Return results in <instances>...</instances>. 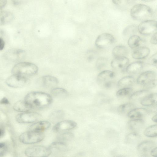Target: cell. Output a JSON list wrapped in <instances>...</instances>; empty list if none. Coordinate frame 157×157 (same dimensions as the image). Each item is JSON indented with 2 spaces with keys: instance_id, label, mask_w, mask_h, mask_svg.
Returning <instances> with one entry per match:
<instances>
[{
  "instance_id": "obj_1",
  "label": "cell",
  "mask_w": 157,
  "mask_h": 157,
  "mask_svg": "<svg viewBox=\"0 0 157 157\" xmlns=\"http://www.w3.org/2000/svg\"><path fill=\"white\" fill-rule=\"evenodd\" d=\"M25 101L31 109H41L49 106L52 101L51 95L40 91H33L25 97Z\"/></svg>"
},
{
  "instance_id": "obj_2",
  "label": "cell",
  "mask_w": 157,
  "mask_h": 157,
  "mask_svg": "<svg viewBox=\"0 0 157 157\" xmlns=\"http://www.w3.org/2000/svg\"><path fill=\"white\" fill-rule=\"evenodd\" d=\"M130 15L135 20L144 21L150 20L152 17L153 12L149 6L144 4H139L134 6L132 8Z\"/></svg>"
},
{
  "instance_id": "obj_3",
  "label": "cell",
  "mask_w": 157,
  "mask_h": 157,
  "mask_svg": "<svg viewBox=\"0 0 157 157\" xmlns=\"http://www.w3.org/2000/svg\"><path fill=\"white\" fill-rule=\"evenodd\" d=\"M38 71V67L34 64L30 62H22L15 65L13 67L12 72L13 74L27 77L36 74Z\"/></svg>"
},
{
  "instance_id": "obj_4",
  "label": "cell",
  "mask_w": 157,
  "mask_h": 157,
  "mask_svg": "<svg viewBox=\"0 0 157 157\" xmlns=\"http://www.w3.org/2000/svg\"><path fill=\"white\" fill-rule=\"evenodd\" d=\"M44 138V135L42 132L29 130L21 134L19 140L24 144H31L40 142Z\"/></svg>"
},
{
  "instance_id": "obj_5",
  "label": "cell",
  "mask_w": 157,
  "mask_h": 157,
  "mask_svg": "<svg viewBox=\"0 0 157 157\" xmlns=\"http://www.w3.org/2000/svg\"><path fill=\"white\" fill-rule=\"evenodd\" d=\"M26 156L31 157H48L52 153L48 147L42 146L37 145L29 147L25 151Z\"/></svg>"
},
{
  "instance_id": "obj_6",
  "label": "cell",
  "mask_w": 157,
  "mask_h": 157,
  "mask_svg": "<svg viewBox=\"0 0 157 157\" xmlns=\"http://www.w3.org/2000/svg\"><path fill=\"white\" fill-rule=\"evenodd\" d=\"M139 32L144 35H149L157 32V21L148 20L143 21L137 27Z\"/></svg>"
},
{
  "instance_id": "obj_7",
  "label": "cell",
  "mask_w": 157,
  "mask_h": 157,
  "mask_svg": "<svg viewBox=\"0 0 157 157\" xmlns=\"http://www.w3.org/2000/svg\"><path fill=\"white\" fill-rule=\"evenodd\" d=\"M41 117V115L37 113L27 111L17 115L16 119L19 123H29L36 121Z\"/></svg>"
},
{
  "instance_id": "obj_8",
  "label": "cell",
  "mask_w": 157,
  "mask_h": 157,
  "mask_svg": "<svg viewBox=\"0 0 157 157\" xmlns=\"http://www.w3.org/2000/svg\"><path fill=\"white\" fill-rule=\"evenodd\" d=\"M27 77L16 74H13L6 80V83L8 86L15 88L23 87L27 84Z\"/></svg>"
},
{
  "instance_id": "obj_9",
  "label": "cell",
  "mask_w": 157,
  "mask_h": 157,
  "mask_svg": "<svg viewBox=\"0 0 157 157\" xmlns=\"http://www.w3.org/2000/svg\"><path fill=\"white\" fill-rule=\"evenodd\" d=\"M113 36L109 33H103L99 35L96 38L95 44L100 48H104L111 45L114 41Z\"/></svg>"
},
{
  "instance_id": "obj_10",
  "label": "cell",
  "mask_w": 157,
  "mask_h": 157,
  "mask_svg": "<svg viewBox=\"0 0 157 157\" xmlns=\"http://www.w3.org/2000/svg\"><path fill=\"white\" fill-rule=\"evenodd\" d=\"M77 125V123L73 121L64 120L57 123L53 127L52 130L55 132H61L73 129Z\"/></svg>"
},
{
  "instance_id": "obj_11",
  "label": "cell",
  "mask_w": 157,
  "mask_h": 157,
  "mask_svg": "<svg viewBox=\"0 0 157 157\" xmlns=\"http://www.w3.org/2000/svg\"><path fill=\"white\" fill-rule=\"evenodd\" d=\"M156 74L154 71H147L140 74L137 79L138 84L144 86L147 83L156 79Z\"/></svg>"
},
{
  "instance_id": "obj_12",
  "label": "cell",
  "mask_w": 157,
  "mask_h": 157,
  "mask_svg": "<svg viewBox=\"0 0 157 157\" xmlns=\"http://www.w3.org/2000/svg\"><path fill=\"white\" fill-rule=\"evenodd\" d=\"M129 60L125 56L115 57L111 62V66L113 69H122L128 66Z\"/></svg>"
},
{
  "instance_id": "obj_13",
  "label": "cell",
  "mask_w": 157,
  "mask_h": 157,
  "mask_svg": "<svg viewBox=\"0 0 157 157\" xmlns=\"http://www.w3.org/2000/svg\"><path fill=\"white\" fill-rule=\"evenodd\" d=\"M150 53V50L148 48L141 46L133 49L132 56L135 59H141L147 56Z\"/></svg>"
},
{
  "instance_id": "obj_14",
  "label": "cell",
  "mask_w": 157,
  "mask_h": 157,
  "mask_svg": "<svg viewBox=\"0 0 157 157\" xmlns=\"http://www.w3.org/2000/svg\"><path fill=\"white\" fill-rule=\"evenodd\" d=\"M149 113L147 109L139 108L133 109L127 114L128 117L132 119H139L147 115Z\"/></svg>"
},
{
  "instance_id": "obj_15",
  "label": "cell",
  "mask_w": 157,
  "mask_h": 157,
  "mask_svg": "<svg viewBox=\"0 0 157 157\" xmlns=\"http://www.w3.org/2000/svg\"><path fill=\"white\" fill-rule=\"evenodd\" d=\"M155 146V143L151 141H145L140 143L137 146V150L141 154L148 153Z\"/></svg>"
},
{
  "instance_id": "obj_16",
  "label": "cell",
  "mask_w": 157,
  "mask_h": 157,
  "mask_svg": "<svg viewBox=\"0 0 157 157\" xmlns=\"http://www.w3.org/2000/svg\"><path fill=\"white\" fill-rule=\"evenodd\" d=\"M144 121L140 119H135L128 121L126 124L128 128L136 132L141 129L144 126Z\"/></svg>"
},
{
  "instance_id": "obj_17",
  "label": "cell",
  "mask_w": 157,
  "mask_h": 157,
  "mask_svg": "<svg viewBox=\"0 0 157 157\" xmlns=\"http://www.w3.org/2000/svg\"><path fill=\"white\" fill-rule=\"evenodd\" d=\"M157 94L156 93L149 94L141 101L142 105L147 106L156 107Z\"/></svg>"
},
{
  "instance_id": "obj_18",
  "label": "cell",
  "mask_w": 157,
  "mask_h": 157,
  "mask_svg": "<svg viewBox=\"0 0 157 157\" xmlns=\"http://www.w3.org/2000/svg\"><path fill=\"white\" fill-rule=\"evenodd\" d=\"M115 76L114 72L110 70H104L100 73L97 77V82L100 83H104L111 80Z\"/></svg>"
},
{
  "instance_id": "obj_19",
  "label": "cell",
  "mask_w": 157,
  "mask_h": 157,
  "mask_svg": "<svg viewBox=\"0 0 157 157\" xmlns=\"http://www.w3.org/2000/svg\"><path fill=\"white\" fill-rule=\"evenodd\" d=\"M50 126L51 123L48 121H40L32 124L29 127V129L31 130L42 132L48 129Z\"/></svg>"
},
{
  "instance_id": "obj_20",
  "label": "cell",
  "mask_w": 157,
  "mask_h": 157,
  "mask_svg": "<svg viewBox=\"0 0 157 157\" xmlns=\"http://www.w3.org/2000/svg\"><path fill=\"white\" fill-rule=\"evenodd\" d=\"M144 66V63L142 62H135L127 66L126 71L129 74H134L141 71L143 68Z\"/></svg>"
},
{
  "instance_id": "obj_21",
  "label": "cell",
  "mask_w": 157,
  "mask_h": 157,
  "mask_svg": "<svg viewBox=\"0 0 157 157\" xmlns=\"http://www.w3.org/2000/svg\"><path fill=\"white\" fill-rule=\"evenodd\" d=\"M41 81L43 86L47 87L55 86L57 85L59 82L56 78L50 75L43 76L42 77Z\"/></svg>"
},
{
  "instance_id": "obj_22",
  "label": "cell",
  "mask_w": 157,
  "mask_h": 157,
  "mask_svg": "<svg viewBox=\"0 0 157 157\" xmlns=\"http://www.w3.org/2000/svg\"><path fill=\"white\" fill-rule=\"evenodd\" d=\"M52 151L62 152L65 151L67 149V145L63 141H59L52 143L48 147Z\"/></svg>"
},
{
  "instance_id": "obj_23",
  "label": "cell",
  "mask_w": 157,
  "mask_h": 157,
  "mask_svg": "<svg viewBox=\"0 0 157 157\" xmlns=\"http://www.w3.org/2000/svg\"><path fill=\"white\" fill-rule=\"evenodd\" d=\"M135 82V78L131 76H126L120 79L117 82L118 87L120 88L129 87Z\"/></svg>"
},
{
  "instance_id": "obj_24",
  "label": "cell",
  "mask_w": 157,
  "mask_h": 157,
  "mask_svg": "<svg viewBox=\"0 0 157 157\" xmlns=\"http://www.w3.org/2000/svg\"><path fill=\"white\" fill-rule=\"evenodd\" d=\"M129 52L128 48L124 45H117L113 49L112 53L115 57L125 56Z\"/></svg>"
},
{
  "instance_id": "obj_25",
  "label": "cell",
  "mask_w": 157,
  "mask_h": 157,
  "mask_svg": "<svg viewBox=\"0 0 157 157\" xmlns=\"http://www.w3.org/2000/svg\"><path fill=\"white\" fill-rule=\"evenodd\" d=\"M143 41L141 38L136 35L132 36L128 39V44L130 47L134 49L142 46Z\"/></svg>"
},
{
  "instance_id": "obj_26",
  "label": "cell",
  "mask_w": 157,
  "mask_h": 157,
  "mask_svg": "<svg viewBox=\"0 0 157 157\" xmlns=\"http://www.w3.org/2000/svg\"><path fill=\"white\" fill-rule=\"evenodd\" d=\"M14 18L13 13L10 12L0 11V25H4L11 21Z\"/></svg>"
},
{
  "instance_id": "obj_27",
  "label": "cell",
  "mask_w": 157,
  "mask_h": 157,
  "mask_svg": "<svg viewBox=\"0 0 157 157\" xmlns=\"http://www.w3.org/2000/svg\"><path fill=\"white\" fill-rule=\"evenodd\" d=\"M148 90H143L136 91L132 94L130 97V99L133 101H141L143 98L149 94Z\"/></svg>"
},
{
  "instance_id": "obj_28",
  "label": "cell",
  "mask_w": 157,
  "mask_h": 157,
  "mask_svg": "<svg viewBox=\"0 0 157 157\" xmlns=\"http://www.w3.org/2000/svg\"><path fill=\"white\" fill-rule=\"evenodd\" d=\"M14 110L20 112L28 111L31 109L24 100H20L15 102L13 105Z\"/></svg>"
},
{
  "instance_id": "obj_29",
  "label": "cell",
  "mask_w": 157,
  "mask_h": 157,
  "mask_svg": "<svg viewBox=\"0 0 157 157\" xmlns=\"http://www.w3.org/2000/svg\"><path fill=\"white\" fill-rule=\"evenodd\" d=\"M141 139L140 135L136 132H134L128 134L126 136V142L130 144H135Z\"/></svg>"
},
{
  "instance_id": "obj_30",
  "label": "cell",
  "mask_w": 157,
  "mask_h": 157,
  "mask_svg": "<svg viewBox=\"0 0 157 157\" xmlns=\"http://www.w3.org/2000/svg\"><path fill=\"white\" fill-rule=\"evenodd\" d=\"M52 95L56 98H63L66 97L68 95L67 90L64 89L57 87L53 89L51 91Z\"/></svg>"
},
{
  "instance_id": "obj_31",
  "label": "cell",
  "mask_w": 157,
  "mask_h": 157,
  "mask_svg": "<svg viewBox=\"0 0 157 157\" xmlns=\"http://www.w3.org/2000/svg\"><path fill=\"white\" fill-rule=\"evenodd\" d=\"M144 134L149 137H154L157 135V125H151L146 128L144 132Z\"/></svg>"
},
{
  "instance_id": "obj_32",
  "label": "cell",
  "mask_w": 157,
  "mask_h": 157,
  "mask_svg": "<svg viewBox=\"0 0 157 157\" xmlns=\"http://www.w3.org/2000/svg\"><path fill=\"white\" fill-rule=\"evenodd\" d=\"M134 105L131 103H127L120 105L118 108V112L121 113H128L133 109Z\"/></svg>"
},
{
  "instance_id": "obj_33",
  "label": "cell",
  "mask_w": 157,
  "mask_h": 157,
  "mask_svg": "<svg viewBox=\"0 0 157 157\" xmlns=\"http://www.w3.org/2000/svg\"><path fill=\"white\" fill-rule=\"evenodd\" d=\"M132 92V89L130 87L121 88L117 92L116 95L118 97H124L131 94Z\"/></svg>"
},
{
  "instance_id": "obj_34",
  "label": "cell",
  "mask_w": 157,
  "mask_h": 157,
  "mask_svg": "<svg viewBox=\"0 0 157 157\" xmlns=\"http://www.w3.org/2000/svg\"><path fill=\"white\" fill-rule=\"evenodd\" d=\"M74 137V135L70 132H66L59 135L57 139L59 141H64L71 140Z\"/></svg>"
},
{
  "instance_id": "obj_35",
  "label": "cell",
  "mask_w": 157,
  "mask_h": 157,
  "mask_svg": "<svg viewBox=\"0 0 157 157\" xmlns=\"http://www.w3.org/2000/svg\"><path fill=\"white\" fill-rule=\"evenodd\" d=\"M112 2L116 5L125 6L133 4L135 0H112Z\"/></svg>"
},
{
  "instance_id": "obj_36",
  "label": "cell",
  "mask_w": 157,
  "mask_h": 157,
  "mask_svg": "<svg viewBox=\"0 0 157 157\" xmlns=\"http://www.w3.org/2000/svg\"><path fill=\"white\" fill-rule=\"evenodd\" d=\"M107 63V59L103 57H99L97 59L96 63V67L98 70H101L105 67Z\"/></svg>"
},
{
  "instance_id": "obj_37",
  "label": "cell",
  "mask_w": 157,
  "mask_h": 157,
  "mask_svg": "<svg viewBox=\"0 0 157 157\" xmlns=\"http://www.w3.org/2000/svg\"><path fill=\"white\" fill-rule=\"evenodd\" d=\"M137 29V27L135 25H131L126 28L123 31L125 35H130L135 33Z\"/></svg>"
},
{
  "instance_id": "obj_38",
  "label": "cell",
  "mask_w": 157,
  "mask_h": 157,
  "mask_svg": "<svg viewBox=\"0 0 157 157\" xmlns=\"http://www.w3.org/2000/svg\"><path fill=\"white\" fill-rule=\"evenodd\" d=\"M64 113L62 111L58 110L53 112L51 116L53 120H58L63 117Z\"/></svg>"
},
{
  "instance_id": "obj_39",
  "label": "cell",
  "mask_w": 157,
  "mask_h": 157,
  "mask_svg": "<svg viewBox=\"0 0 157 157\" xmlns=\"http://www.w3.org/2000/svg\"><path fill=\"white\" fill-rule=\"evenodd\" d=\"M149 64L156 67L157 66V53H156L151 56L148 60Z\"/></svg>"
},
{
  "instance_id": "obj_40",
  "label": "cell",
  "mask_w": 157,
  "mask_h": 157,
  "mask_svg": "<svg viewBox=\"0 0 157 157\" xmlns=\"http://www.w3.org/2000/svg\"><path fill=\"white\" fill-rule=\"evenodd\" d=\"M157 84V81L156 79L143 86L146 89H151L156 86Z\"/></svg>"
},
{
  "instance_id": "obj_41",
  "label": "cell",
  "mask_w": 157,
  "mask_h": 157,
  "mask_svg": "<svg viewBox=\"0 0 157 157\" xmlns=\"http://www.w3.org/2000/svg\"><path fill=\"white\" fill-rule=\"evenodd\" d=\"M6 145L4 143H0V156L4 155L7 151Z\"/></svg>"
},
{
  "instance_id": "obj_42",
  "label": "cell",
  "mask_w": 157,
  "mask_h": 157,
  "mask_svg": "<svg viewBox=\"0 0 157 157\" xmlns=\"http://www.w3.org/2000/svg\"><path fill=\"white\" fill-rule=\"evenodd\" d=\"M151 43L154 44H157V32L154 33L150 39Z\"/></svg>"
},
{
  "instance_id": "obj_43",
  "label": "cell",
  "mask_w": 157,
  "mask_h": 157,
  "mask_svg": "<svg viewBox=\"0 0 157 157\" xmlns=\"http://www.w3.org/2000/svg\"><path fill=\"white\" fill-rule=\"evenodd\" d=\"M27 0H12L13 4L15 5H18L24 3Z\"/></svg>"
},
{
  "instance_id": "obj_44",
  "label": "cell",
  "mask_w": 157,
  "mask_h": 157,
  "mask_svg": "<svg viewBox=\"0 0 157 157\" xmlns=\"http://www.w3.org/2000/svg\"><path fill=\"white\" fill-rule=\"evenodd\" d=\"M94 52H90L88 53L87 59L88 61H90L94 59Z\"/></svg>"
},
{
  "instance_id": "obj_45",
  "label": "cell",
  "mask_w": 157,
  "mask_h": 157,
  "mask_svg": "<svg viewBox=\"0 0 157 157\" xmlns=\"http://www.w3.org/2000/svg\"><path fill=\"white\" fill-rule=\"evenodd\" d=\"M151 155L154 157H157V147L153 148L150 151Z\"/></svg>"
},
{
  "instance_id": "obj_46",
  "label": "cell",
  "mask_w": 157,
  "mask_h": 157,
  "mask_svg": "<svg viewBox=\"0 0 157 157\" xmlns=\"http://www.w3.org/2000/svg\"><path fill=\"white\" fill-rule=\"evenodd\" d=\"M113 84V82L111 80L108 81L104 83V87L106 88H111Z\"/></svg>"
},
{
  "instance_id": "obj_47",
  "label": "cell",
  "mask_w": 157,
  "mask_h": 157,
  "mask_svg": "<svg viewBox=\"0 0 157 157\" xmlns=\"http://www.w3.org/2000/svg\"><path fill=\"white\" fill-rule=\"evenodd\" d=\"M9 103L8 100L5 97L2 98L0 101V104H8Z\"/></svg>"
},
{
  "instance_id": "obj_48",
  "label": "cell",
  "mask_w": 157,
  "mask_h": 157,
  "mask_svg": "<svg viewBox=\"0 0 157 157\" xmlns=\"http://www.w3.org/2000/svg\"><path fill=\"white\" fill-rule=\"evenodd\" d=\"M5 46V42L3 40L0 38V50L3 49Z\"/></svg>"
},
{
  "instance_id": "obj_49",
  "label": "cell",
  "mask_w": 157,
  "mask_h": 157,
  "mask_svg": "<svg viewBox=\"0 0 157 157\" xmlns=\"http://www.w3.org/2000/svg\"><path fill=\"white\" fill-rule=\"evenodd\" d=\"M7 0H0V9L4 7L6 5Z\"/></svg>"
},
{
  "instance_id": "obj_50",
  "label": "cell",
  "mask_w": 157,
  "mask_h": 157,
  "mask_svg": "<svg viewBox=\"0 0 157 157\" xmlns=\"http://www.w3.org/2000/svg\"><path fill=\"white\" fill-rule=\"evenodd\" d=\"M152 120L154 122H157V114L154 115L152 118Z\"/></svg>"
},
{
  "instance_id": "obj_51",
  "label": "cell",
  "mask_w": 157,
  "mask_h": 157,
  "mask_svg": "<svg viewBox=\"0 0 157 157\" xmlns=\"http://www.w3.org/2000/svg\"><path fill=\"white\" fill-rule=\"evenodd\" d=\"M141 0L144 1V2H152L154 1L155 0Z\"/></svg>"
},
{
  "instance_id": "obj_52",
  "label": "cell",
  "mask_w": 157,
  "mask_h": 157,
  "mask_svg": "<svg viewBox=\"0 0 157 157\" xmlns=\"http://www.w3.org/2000/svg\"><path fill=\"white\" fill-rule=\"evenodd\" d=\"M1 130H0V136H1Z\"/></svg>"
}]
</instances>
